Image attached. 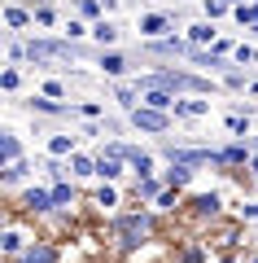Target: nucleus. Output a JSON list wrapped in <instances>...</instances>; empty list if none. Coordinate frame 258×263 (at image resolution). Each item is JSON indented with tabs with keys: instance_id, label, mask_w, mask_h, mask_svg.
Returning a JSON list of instances; mask_svg holds the SVG:
<instances>
[{
	"instance_id": "29",
	"label": "nucleus",
	"mask_w": 258,
	"mask_h": 263,
	"mask_svg": "<svg viewBox=\"0 0 258 263\" xmlns=\"http://www.w3.org/2000/svg\"><path fill=\"white\" fill-rule=\"evenodd\" d=\"M228 9H232V5H223V0H206V18H210V22H214V18H223Z\"/></svg>"
},
{
	"instance_id": "33",
	"label": "nucleus",
	"mask_w": 258,
	"mask_h": 263,
	"mask_svg": "<svg viewBox=\"0 0 258 263\" xmlns=\"http://www.w3.org/2000/svg\"><path fill=\"white\" fill-rule=\"evenodd\" d=\"M66 35H70V40H79V35H92V31L83 27V22H79V18H70V22H66Z\"/></svg>"
},
{
	"instance_id": "5",
	"label": "nucleus",
	"mask_w": 258,
	"mask_h": 263,
	"mask_svg": "<svg viewBox=\"0 0 258 263\" xmlns=\"http://www.w3.org/2000/svg\"><path fill=\"white\" fill-rule=\"evenodd\" d=\"M140 101L145 105H153V110H175V92H166V88H145V92H140Z\"/></svg>"
},
{
	"instance_id": "25",
	"label": "nucleus",
	"mask_w": 258,
	"mask_h": 263,
	"mask_svg": "<svg viewBox=\"0 0 258 263\" xmlns=\"http://www.w3.org/2000/svg\"><path fill=\"white\" fill-rule=\"evenodd\" d=\"M228 132L232 136H249V119L245 114H228Z\"/></svg>"
},
{
	"instance_id": "32",
	"label": "nucleus",
	"mask_w": 258,
	"mask_h": 263,
	"mask_svg": "<svg viewBox=\"0 0 258 263\" xmlns=\"http://www.w3.org/2000/svg\"><path fill=\"white\" fill-rule=\"evenodd\" d=\"M236 62H241V66H254V62H258V48L241 44V48H236Z\"/></svg>"
},
{
	"instance_id": "41",
	"label": "nucleus",
	"mask_w": 258,
	"mask_h": 263,
	"mask_svg": "<svg viewBox=\"0 0 258 263\" xmlns=\"http://www.w3.org/2000/svg\"><path fill=\"white\" fill-rule=\"evenodd\" d=\"M223 263H236V259H223Z\"/></svg>"
},
{
	"instance_id": "2",
	"label": "nucleus",
	"mask_w": 258,
	"mask_h": 263,
	"mask_svg": "<svg viewBox=\"0 0 258 263\" xmlns=\"http://www.w3.org/2000/svg\"><path fill=\"white\" fill-rule=\"evenodd\" d=\"M27 57L31 62H74V48L66 40H31Z\"/></svg>"
},
{
	"instance_id": "15",
	"label": "nucleus",
	"mask_w": 258,
	"mask_h": 263,
	"mask_svg": "<svg viewBox=\"0 0 258 263\" xmlns=\"http://www.w3.org/2000/svg\"><path fill=\"white\" fill-rule=\"evenodd\" d=\"M188 48H193V40H157V44H153V53H166V57H171V53H184L188 57Z\"/></svg>"
},
{
	"instance_id": "26",
	"label": "nucleus",
	"mask_w": 258,
	"mask_h": 263,
	"mask_svg": "<svg viewBox=\"0 0 258 263\" xmlns=\"http://www.w3.org/2000/svg\"><path fill=\"white\" fill-rule=\"evenodd\" d=\"M101 9H105V5H101V0H79V18H101Z\"/></svg>"
},
{
	"instance_id": "9",
	"label": "nucleus",
	"mask_w": 258,
	"mask_h": 263,
	"mask_svg": "<svg viewBox=\"0 0 258 263\" xmlns=\"http://www.w3.org/2000/svg\"><path fill=\"white\" fill-rule=\"evenodd\" d=\"M175 114H184V119H206V114H210V101H180L175 97Z\"/></svg>"
},
{
	"instance_id": "28",
	"label": "nucleus",
	"mask_w": 258,
	"mask_h": 263,
	"mask_svg": "<svg viewBox=\"0 0 258 263\" xmlns=\"http://www.w3.org/2000/svg\"><path fill=\"white\" fill-rule=\"evenodd\" d=\"M140 193H145V197H153V202H157V193H162V184H157L153 176H140Z\"/></svg>"
},
{
	"instance_id": "36",
	"label": "nucleus",
	"mask_w": 258,
	"mask_h": 263,
	"mask_svg": "<svg viewBox=\"0 0 258 263\" xmlns=\"http://www.w3.org/2000/svg\"><path fill=\"white\" fill-rule=\"evenodd\" d=\"M35 22H39V27H53V9H48V5H39V9H35Z\"/></svg>"
},
{
	"instance_id": "4",
	"label": "nucleus",
	"mask_w": 258,
	"mask_h": 263,
	"mask_svg": "<svg viewBox=\"0 0 258 263\" xmlns=\"http://www.w3.org/2000/svg\"><path fill=\"white\" fill-rule=\"evenodd\" d=\"M131 123H136L140 132H166V127H171V114H166V110H153V105L140 101L136 110H131Z\"/></svg>"
},
{
	"instance_id": "42",
	"label": "nucleus",
	"mask_w": 258,
	"mask_h": 263,
	"mask_svg": "<svg viewBox=\"0 0 258 263\" xmlns=\"http://www.w3.org/2000/svg\"><path fill=\"white\" fill-rule=\"evenodd\" d=\"M254 35H258V27H254Z\"/></svg>"
},
{
	"instance_id": "7",
	"label": "nucleus",
	"mask_w": 258,
	"mask_h": 263,
	"mask_svg": "<svg viewBox=\"0 0 258 263\" xmlns=\"http://www.w3.org/2000/svg\"><path fill=\"white\" fill-rule=\"evenodd\" d=\"M18 263H57V250L53 246H27L18 254Z\"/></svg>"
},
{
	"instance_id": "38",
	"label": "nucleus",
	"mask_w": 258,
	"mask_h": 263,
	"mask_svg": "<svg viewBox=\"0 0 258 263\" xmlns=\"http://www.w3.org/2000/svg\"><path fill=\"white\" fill-rule=\"evenodd\" d=\"M157 206H175V189H162L157 193Z\"/></svg>"
},
{
	"instance_id": "20",
	"label": "nucleus",
	"mask_w": 258,
	"mask_h": 263,
	"mask_svg": "<svg viewBox=\"0 0 258 263\" xmlns=\"http://www.w3.org/2000/svg\"><path fill=\"white\" fill-rule=\"evenodd\" d=\"M31 105H35L39 114H66V105L57 101V97H48V92H44V97H35V101H31Z\"/></svg>"
},
{
	"instance_id": "3",
	"label": "nucleus",
	"mask_w": 258,
	"mask_h": 263,
	"mask_svg": "<svg viewBox=\"0 0 258 263\" xmlns=\"http://www.w3.org/2000/svg\"><path fill=\"white\" fill-rule=\"evenodd\" d=\"M149 228H153V215H149V211H140V215H123L118 219V237H123V246H140L149 237Z\"/></svg>"
},
{
	"instance_id": "22",
	"label": "nucleus",
	"mask_w": 258,
	"mask_h": 263,
	"mask_svg": "<svg viewBox=\"0 0 258 263\" xmlns=\"http://www.w3.org/2000/svg\"><path fill=\"white\" fill-rule=\"evenodd\" d=\"M193 211H202V215H214V211H219V193H202V197H193Z\"/></svg>"
},
{
	"instance_id": "1",
	"label": "nucleus",
	"mask_w": 258,
	"mask_h": 263,
	"mask_svg": "<svg viewBox=\"0 0 258 263\" xmlns=\"http://www.w3.org/2000/svg\"><path fill=\"white\" fill-rule=\"evenodd\" d=\"M136 88H166V92H210V79L202 75H188V70H162V75H149V79H136Z\"/></svg>"
},
{
	"instance_id": "27",
	"label": "nucleus",
	"mask_w": 258,
	"mask_h": 263,
	"mask_svg": "<svg viewBox=\"0 0 258 263\" xmlns=\"http://www.w3.org/2000/svg\"><path fill=\"white\" fill-rule=\"evenodd\" d=\"M22 176H27V162H5V180H9V184H13V180H22Z\"/></svg>"
},
{
	"instance_id": "16",
	"label": "nucleus",
	"mask_w": 258,
	"mask_h": 263,
	"mask_svg": "<svg viewBox=\"0 0 258 263\" xmlns=\"http://www.w3.org/2000/svg\"><path fill=\"white\" fill-rule=\"evenodd\" d=\"M232 13H236L241 27H258V0H245V5H236Z\"/></svg>"
},
{
	"instance_id": "12",
	"label": "nucleus",
	"mask_w": 258,
	"mask_h": 263,
	"mask_svg": "<svg viewBox=\"0 0 258 263\" xmlns=\"http://www.w3.org/2000/svg\"><path fill=\"white\" fill-rule=\"evenodd\" d=\"M101 70H105V75H114V79L127 75V57H123V53H101Z\"/></svg>"
},
{
	"instance_id": "13",
	"label": "nucleus",
	"mask_w": 258,
	"mask_h": 263,
	"mask_svg": "<svg viewBox=\"0 0 258 263\" xmlns=\"http://www.w3.org/2000/svg\"><path fill=\"white\" fill-rule=\"evenodd\" d=\"M96 176H105V180H118V176H123V167H118V154H101V158H96Z\"/></svg>"
},
{
	"instance_id": "37",
	"label": "nucleus",
	"mask_w": 258,
	"mask_h": 263,
	"mask_svg": "<svg viewBox=\"0 0 258 263\" xmlns=\"http://www.w3.org/2000/svg\"><path fill=\"white\" fill-rule=\"evenodd\" d=\"M44 92H48V97H57V101H62V97H66V88L57 84V79H48V84H44Z\"/></svg>"
},
{
	"instance_id": "17",
	"label": "nucleus",
	"mask_w": 258,
	"mask_h": 263,
	"mask_svg": "<svg viewBox=\"0 0 258 263\" xmlns=\"http://www.w3.org/2000/svg\"><path fill=\"white\" fill-rule=\"evenodd\" d=\"M188 40H193V44H210V40H214L210 18H206V22H197V27H188Z\"/></svg>"
},
{
	"instance_id": "34",
	"label": "nucleus",
	"mask_w": 258,
	"mask_h": 263,
	"mask_svg": "<svg viewBox=\"0 0 258 263\" xmlns=\"http://www.w3.org/2000/svg\"><path fill=\"white\" fill-rule=\"evenodd\" d=\"M74 110H79L83 119H101V105H96V101H83V105H74Z\"/></svg>"
},
{
	"instance_id": "11",
	"label": "nucleus",
	"mask_w": 258,
	"mask_h": 263,
	"mask_svg": "<svg viewBox=\"0 0 258 263\" xmlns=\"http://www.w3.org/2000/svg\"><path fill=\"white\" fill-rule=\"evenodd\" d=\"M27 206L31 211H53L57 202H53V189H31L27 193Z\"/></svg>"
},
{
	"instance_id": "39",
	"label": "nucleus",
	"mask_w": 258,
	"mask_h": 263,
	"mask_svg": "<svg viewBox=\"0 0 258 263\" xmlns=\"http://www.w3.org/2000/svg\"><path fill=\"white\" fill-rule=\"evenodd\" d=\"M223 5H232V9H236V5H245V0H223Z\"/></svg>"
},
{
	"instance_id": "40",
	"label": "nucleus",
	"mask_w": 258,
	"mask_h": 263,
	"mask_svg": "<svg viewBox=\"0 0 258 263\" xmlns=\"http://www.w3.org/2000/svg\"><path fill=\"white\" fill-rule=\"evenodd\" d=\"M249 167H254V171H258V154H254V158H249Z\"/></svg>"
},
{
	"instance_id": "18",
	"label": "nucleus",
	"mask_w": 258,
	"mask_h": 263,
	"mask_svg": "<svg viewBox=\"0 0 258 263\" xmlns=\"http://www.w3.org/2000/svg\"><path fill=\"white\" fill-rule=\"evenodd\" d=\"M5 22H9L13 31H22V27H31V22H35V13H27V9H5Z\"/></svg>"
},
{
	"instance_id": "8",
	"label": "nucleus",
	"mask_w": 258,
	"mask_h": 263,
	"mask_svg": "<svg viewBox=\"0 0 258 263\" xmlns=\"http://www.w3.org/2000/svg\"><path fill=\"white\" fill-rule=\"evenodd\" d=\"M92 40H96L101 48H110L114 40H118V27H114V22H105V18H96V22H92Z\"/></svg>"
},
{
	"instance_id": "6",
	"label": "nucleus",
	"mask_w": 258,
	"mask_h": 263,
	"mask_svg": "<svg viewBox=\"0 0 258 263\" xmlns=\"http://www.w3.org/2000/svg\"><path fill=\"white\" fill-rule=\"evenodd\" d=\"M166 31H171V18H166V13H145V18H140V35L162 40Z\"/></svg>"
},
{
	"instance_id": "30",
	"label": "nucleus",
	"mask_w": 258,
	"mask_h": 263,
	"mask_svg": "<svg viewBox=\"0 0 258 263\" xmlns=\"http://www.w3.org/2000/svg\"><path fill=\"white\" fill-rule=\"evenodd\" d=\"M18 84H22V75H18V70H13V66H9V70L0 75V88H5V92H13V88H18Z\"/></svg>"
},
{
	"instance_id": "19",
	"label": "nucleus",
	"mask_w": 258,
	"mask_h": 263,
	"mask_svg": "<svg viewBox=\"0 0 258 263\" xmlns=\"http://www.w3.org/2000/svg\"><path fill=\"white\" fill-rule=\"evenodd\" d=\"M48 154H53V158H66V154H74V136H53V141H48Z\"/></svg>"
},
{
	"instance_id": "35",
	"label": "nucleus",
	"mask_w": 258,
	"mask_h": 263,
	"mask_svg": "<svg viewBox=\"0 0 258 263\" xmlns=\"http://www.w3.org/2000/svg\"><path fill=\"white\" fill-rule=\"evenodd\" d=\"M96 202H101V206H118V193H114V189H110V184H105V189H101V193H96Z\"/></svg>"
},
{
	"instance_id": "21",
	"label": "nucleus",
	"mask_w": 258,
	"mask_h": 263,
	"mask_svg": "<svg viewBox=\"0 0 258 263\" xmlns=\"http://www.w3.org/2000/svg\"><path fill=\"white\" fill-rule=\"evenodd\" d=\"M70 167H74V176H96V162L88 154H70Z\"/></svg>"
},
{
	"instance_id": "10",
	"label": "nucleus",
	"mask_w": 258,
	"mask_h": 263,
	"mask_svg": "<svg viewBox=\"0 0 258 263\" xmlns=\"http://www.w3.org/2000/svg\"><path fill=\"white\" fill-rule=\"evenodd\" d=\"M188 180H193V167H188V162H171V171H166V184H171V189H184Z\"/></svg>"
},
{
	"instance_id": "23",
	"label": "nucleus",
	"mask_w": 258,
	"mask_h": 263,
	"mask_svg": "<svg viewBox=\"0 0 258 263\" xmlns=\"http://www.w3.org/2000/svg\"><path fill=\"white\" fill-rule=\"evenodd\" d=\"M18 136H0V158H5V162H18Z\"/></svg>"
},
{
	"instance_id": "43",
	"label": "nucleus",
	"mask_w": 258,
	"mask_h": 263,
	"mask_svg": "<svg viewBox=\"0 0 258 263\" xmlns=\"http://www.w3.org/2000/svg\"><path fill=\"white\" fill-rule=\"evenodd\" d=\"M254 88H258V84H254Z\"/></svg>"
},
{
	"instance_id": "24",
	"label": "nucleus",
	"mask_w": 258,
	"mask_h": 263,
	"mask_svg": "<svg viewBox=\"0 0 258 263\" xmlns=\"http://www.w3.org/2000/svg\"><path fill=\"white\" fill-rule=\"evenodd\" d=\"M0 246H5L9 254H22V233H18V228H5V237H0Z\"/></svg>"
},
{
	"instance_id": "14",
	"label": "nucleus",
	"mask_w": 258,
	"mask_h": 263,
	"mask_svg": "<svg viewBox=\"0 0 258 263\" xmlns=\"http://www.w3.org/2000/svg\"><path fill=\"white\" fill-rule=\"evenodd\" d=\"M236 162H249L245 145H228V149H219V167H236Z\"/></svg>"
},
{
	"instance_id": "31",
	"label": "nucleus",
	"mask_w": 258,
	"mask_h": 263,
	"mask_svg": "<svg viewBox=\"0 0 258 263\" xmlns=\"http://www.w3.org/2000/svg\"><path fill=\"white\" fill-rule=\"evenodd\" d=\"M70 197H74V189H70V184H53V202H57V206H66Z\"/></svg>"
}]
</instances>
